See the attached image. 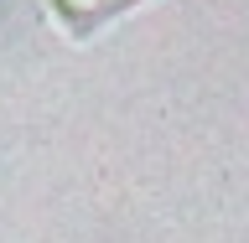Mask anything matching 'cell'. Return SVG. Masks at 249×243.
<instances>
[{
  "label": "cell",
  "mask_w": 249,
  "mask_h": 243,
  "mask_svg": "<svg viewBox=\"0 0 249 243\" xmlns=\"http://www.w3.org/2000/svg\"><path fill=\"white\" fill-rule=\"evenodd\" d=\"M52 5H57V16L68 21V26L89 31L93 21H104V16H114L120 5H135V0H52Z\"/></svg>",
  "instance_id": "cell-1"
}]
</instances>
